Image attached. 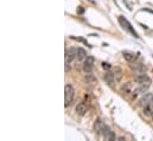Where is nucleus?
Returning a JSON list of instances; mask_svg holds the SVG:
<instances>
[{
    "label": "nucleus",
    "mask_w": 153,
    "mask_h": 141,
    "mask_svg": "<svg viewBox=\"0 0 153 141\" xmlns=\"http://www.w3.org/2000/svg\"><path fill=\"white\" fill-rule=\"evenodd\" d=\"M75 97V89L71 84H65L64 87V106L69 107Z\"/></svg>",
    "instance_id": "f257e3e1"
},
{
    "label": "nucleus",
    "mask_w": 153,
    "mask_h": 141,
    "mask_svg": "<svg viewBox=\"0 0 153 141\" xmlns=\"http://www.w3.org/2000/svg\"><path fill=\"white\" fill-rule=\"evenodd\" d=\"M94 64H95V58L91 56H88L82 64V69L85 73H91V71L94 69Z\"/></svg>",
    "instance_id": "f03ea898"
},
{
    "label": "nucleus",
    "mask_w": 153,
    "mask_h": 141,
    "mask_svg": "<svg viewBox=\"0 0 153 141\" xmlns=\"http://www.w3.org/2000/svg\"><path fill=\"white\" fill-rule=\"evenodd\" d=\"M134 81L139 84V85H147L150 87L151 85V78L144 72V73H140V75H135L134 76Z\"/></svg>",
    "instance_id": "7ed1b4c3"
},
{
    "label": "nucleus",
    "mask_w": 153,
    "mask_h": 141,
    "mask_svg": "<svg viewBox=\"0 0 153 141\" xmlns=\"http://www.w3.org/2000/svg\"><path fill=\"white\" fill-rule=\"evenodd\" d=\"M131 70H132V72H133L134 76H135V75L144 73L145 70H146V67H145V64H144L143 62H133V63L131 64Z\"/></svg>",
    "instance_id": "20e7f679"
},
{
    "label": "nucleus",
    "mask_w": 153,
    "mask_h": 141,
    "mask_svg": "<svg viewBox=\"0 0 153 141\" xmlns=\"http://www.w3.org/2000/svg\"><path fill=\"white\" fill-rule=\"evenodd\" d=\"M152 101H153V94L152 93H146L145 95H143L139 99L138 105H139V107H141V108H145L149 103H151Z\"/></svg>",
    "instance_id": "39448f33"
},
{
    "label": "nucleus",
    "mask_w": 153,
    "mask_h": 141,
    "mask_svg": "<svg viewBox=\"0 0 153 141\" xmlns=\"http://www.w3.org/2000/svg\"><path fill=\"white\" fill-rule=\"evenodd\" d=\"M119 23L122 25V27H123L125 30H127L128 32H131V33L134 36V37H138V33H137V32L133 30L132 25H131V24L128 23V20H127V19H125L122 16H120V17H119Z\"/></svg>",
    "instance_id": "423d86ee"
},
{
    "label": "nucleus",
    "mask_w": 153,
    "mask_h": 141,
    "mask_svg": "<svg viewBox=\"0 0 153 141\" xmlns=\"http://www.w3.org/2000/svg\"><path fill=\"white\" fill-rule=\"evenodd\" d=\"M76 50L77 47H70L65 51V63L70 64L76 59Z\"/></svg>",
    "instance_id": "0eeeda50"
},
{
    "label": "nucleus",
    "mask_w": 153,
    "mask_h": 141,
    "mask_svg": "<svg viewBox=\"0 0 153 141\" xmlns=\"http://www.w3.org/2000/svg\"><path fill=\"white\" fill-rule=\"evenodd\" d=\"M134 85H133V83L132 82H127V83H125L122 87H121V89H120V91L123 94V95H126V96H128V95H131V94H133V91H134Z\"/></svg>",
    "instance_id": "6e6552de"
},
{
    "label": "nucleus",
    "mask_w": 153,
    "mask_h": 141,
    "mask_svg": "<svg viewBox=\"0 0 153 141\" xmlns=\"http://www.w3.org/2000/svg\"><path fill=\"white\" fill-rule=\"evenodd\" d=\"M147 89H149L147 85H139L138 88L134 89V91H133V94H132L133 99H137V97H139V96L145 95V94L147 93Z\"/></svg>",
    "instance_id": "1a4fd4ad"
},
{
    "label": "nucleus",
    "mask_w": 153,
    "mask_h": 141,
    "mask_svg": "<svg viewBox=\"0 0 153 141\" xmlns=\"http://www.w3.org/2000/svg\"><path fill=\"white\" fill-rule=\"evenodd\" d=\"M103 78H105L106 83H107V84H108L109 87L114 88V87H115V83H116V79H115L114 73H113V72H111V71H106V73H105Z\"/></svg>",
    "instance_id": "9d476101"
},
{
    "label": "nucleus",
    "mask_w": 153,
    "mask_h": 141,
    "mask_svg": "<svg viewBox=\"0 0 153 141\" xmlns=\"http://www.w3.org/2000/svg\"><path fill=\"white\" fill-rule=\"evenodd\" d=\"M102 135L105 137L106 140H109V141H113L116 140V137H115V133L108 127V126H105V129H103V133Z\"/></svg>",
    "instance_id": "9b49d317"
},
{
    "label": "nucleus",
    "mask_w": 153,
    "mask_h": 141,
    "mask_svg": "<svg viewBox=\"0 0 153 141\" xmlns=\"http://www.w3.org/2000/svg\"><path fill=\"white\" fill-rule=\"evenodd\" d=\"M105 122L103 121H101L100 119H97L96 121H95V123H94V129H95V132L97 133V134H102L103 133V129H105Z\"/></svg>",
    "instance_id": "f8f14e48"
},
{
    "label": "nucleus",
    "mask_w": 153,
    "mask_h": 141,
    "mask_svg": "<svg viewBox=\"0 0 153 141\" xmlns=\"http://www.w3.org/2000/svg\"><path fill=\"white\" fill-rule=\"evenodd\" d=\"M87 57H88V55H87L85 50H84V49H82V47H77L76 61H78V62H84V59H85Z\"/></svg>",
    "instance_id": "ddd939ff"
},
{
    "label": "nucleus",
    "mask_w": 153,
    "mask_h": 141,
    "mask_svg": "<svg viewBox=\"0 0 153 141\" xmlns=\"http://www.w3.org/2000/svg\"><path fill=\"white\" fill-rule=\"evenodd\" d=\"M88 111V107L87 105L84 103V102H81V103H78L76 106V113L77 115H79V116H83V115H85V113Z\"/></svg>",
    "instance_id": "4468645a"
},
{
    "label": "nucleus",
    "mask_w": 153,
    "mask_h": 141,
    "mask_svg": "<svg viewBox=\"0 0 153 141\" xmlns=\"http://www.w3.org/2000/svg\"><path fill=\"white\" fill-rule=\"evenodd\" d=\"M139 57V53H132V52H123V58L127 61V62H135L137 58Z\"/></svg>",
    "instance_id": "2eb2a0df"
},
{
    "label": "nucleus",
    "mask_w": 153,
    "mask_h": 141,
    "mask_svg": "<svg viewBox=\"0 0 153 141\" xmlns=\"http://www.w3.org/2000/svg\"><path fill=\"white\" fill-rule=\"evenodd\" d=\"M143 113H144L145 116H152L153 115V101L144 108V111H143Z\"/></svg>",
    "instance_id": "dca6fc26"
},
{
    "label": "nucleus",
    "mask_w": 153,
    "mask_h": 141,
    "mask_svg": "<svg viewBox=\"0 0 153 141\" xmlns=\"http://www.w3.org/2000/svg\"><path fill=\"white\" fill-rule=\"evenodd\" d=\"M113 73H114V77H115V79H116V82H120V81L122 79V77H123L122 70H121L120 68H116V69L113 71Z\"/></svg>",
    "instance_id": "f3484780"
},
{
    "label": "nucleus",
    "mask_w": 153,
    "mask_h": 141,
    "mask_svg": "<svg viewBox=\"0 0 153 141\" xmlns=\"http://www.w3.org/2000/svg\"><path fill=\"white\" fill-rule=\"evenodd\" d=\"M84 82H85L87 84H90V85H95V83H96V79H95L94 77H91V76L88 73V77H85V78H84Z\"/></svg>",
    "instance_id": "a211bd4d"
},
{
    "label": "nucleus",
    "mask_w": 153,
    "mask_h": 141,
    "mask_svg": "<svg viewBox=\"0 0 153 141\" xmlns=\"http://www.w3.org/2000/svg\"><path fill=\"white\" fill-rule=\"evenodd\" d=\"M102 68H103L105 70H109V69L112 68V65H111L109 63H106V62H103V63H102Z\"/></svg>",
    "instance_id": "6ab92c4d"
},
{
    "label": "nucleus",
    "mask_w": 153,
    "mask_h": 141,
    "mask_svg": "<svg viewBox=\"0 0 153 141\" xmlns=\"http://www.w3.org/2000/svg\"><path fill=\"white\" fill-rule=\"evenodd\" d=\"M125 140H126V139H125L123 137H121V138H119V141H125Z\"/></svg>",
    "instance_id": "aec40b11"
},
{
    "label": "nucleus",
    "mask_w": 153,
    "mask_h": 141,
    "mask_svg": "<svg viewBox=\"0 0 153 141\" xmlns=\"http://www.w3.org/2000/svg\"><path fill=\"white\" fill-rule=\"evenodd\" d=\"M151 117H152V121H153V115H152V116H151Z\"/></svg>",
    "instance_id": "412c9836"
}]
</instances>
